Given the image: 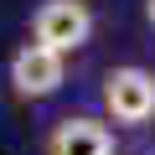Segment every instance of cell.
<instances>
[{"label":"cell","mask_w":155,"mask_h":155,"mask_svg":"<svg viewBox=\"0 0 155 155\" xmlns=\"http://www.w3.org/2000/svg\"><path fill=\"white\" fill-rule=\"evenodd\" d=\"M52 155H114V134L98 119H62L47 140Z\"/></svg>","instance_id":"cell-4"},{"label":"cell","mask_w":155,"mask_h":155,"mask_svg":"<svg viewBox=\"0 0 155 155\" xmlns=\"http://www.w3.org/2000/svg\"><path fill=\"white\" fill-rule=\"evenodd\" d=\"M88 31H93V16H88L83 0H47L36 11V47H47L57 57L78 52L88 41Z\"/></svg>","instance_id":"cell-1"},{"label":"cell","mask_w":155,"mask_h":155,"mask_svg":"<svg viewBox=\"0 0 155 155\" xmlns=\"http://www.w3.org/2000/svg\"><path fill=\"white\" fill-rule=\"evenodd\" d=\"M145 16H150V26H155V0H145Z\"/></svg>","instance_id":"cell-5"},{"label":"cell","mask_w":155,"mask_h":155,"mask_svg":"<svg viewBox=\"0 0 155 155\" xmlns=\"http://www.w3.org/2000/svg\"><path fill=\"white\" fill-rule=\"evenodd\" d=\"M62 72H67V62H62L57 52L26 41V47L16 52V62H11V83H16L21 98H52V93L62 88Z\"/></svg>","instance_id":"cell-3"},{"label":"cell","mask_w":155,"mask_h":155,"mask_svg":"<svg viewBox=\"0 0 155 155\" xmlns=\"http://www.w3.org/2000/svg\"><path fill=\"white\" fill-rule=\"evenodd\" d=\"M104 104L119 124H145L155 114V78L145 67H114L104 78Z\"/></svg>","instance_id":"cell-2"}]
</instances>
